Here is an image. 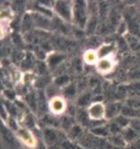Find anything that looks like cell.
Returning a JSON list of instances; mask_svg holds the SVG:
<instances>
[{
  "label": "cell",
  "instance_id": "obj_1",
  "mask_svg": "<svg viewBox=\"0 0 140 149\" xmlns=\"http://www.w3.org/2000/svg\"><path fill=\"white\" fill-rule=\"evenodd\" d=\"M74 17L77 24L83 27L86 22V12L83 2H76L74 7Z\"/></svg>",
  "mask_w": 140,
  "mask_h": 149
},
{
  "label": "cell",
  "instance_id": "obj_2",
  "mask_svg": "<svg viewBox=\"0 0 140 149\" xmlns=\"http://www.w3.org/2000/svg\"><path fill=\"white\" fill-rule=\"evenodd\" d=\"M56 11L57 13L63 18L67 19L69 20L71 18V11H70V6L68 5V3L67 2H57L56 6H55Z\"/></svg>",
  "mask_w": 140,
  "mask_h": 149
},
{
  "label": "cell",
  "instance_id": "obj_3",
  "mask_svg": "<svg viewBox=\"0 0 140 149\" xmlns=\"http://www.w3.org/2000/svg\"><path fill=\"white\" fill-rule=\"evenodd\" d=\"M89 113L91 115V117L95 118V119H99L103 116L104 115V108L103 106L101 104H94L92 105L90 109H89Z\"/></svg>",
  "mask_w": 140,
  "mask_h": 149
},
{
  "label": "cell",
  "instance_id": "obj_4",
  "mask_svg": "<svg viewBox=\"0 0 140 149\" xmlns=\"http://www.w3.org/2000/svg\"><path fill=\"white\" fill-rule=\"evenodd\" d=\"M44 139L48 145H52L55 144L58 140V135L53 130L47 129L44 132Z\"/></svg>",
  "mask_w": 140,
  "mask_h": 149
},
{
  "label": "cell",
  "instance_id": "obj_5",
  "mask_svg": "<svg viewBox=\"0 0 140 149\" xmlns=\"http://www.w3.org/2000/svg\"><path fill=\"white\" fill-rule=\"evenodd\" d=\"M51 111H53L54 113L59 114L64 109V102L61 99H53L51 102Z\"/></svg>",
  "mask_w": 140,
  "mask_h": 149
},
{
  "label": "cell",
  "instance_id": "obj_6",
  "mask_svg": "<svg viewBox=\"0 0 140 149\" xmlns=\"http://www.w3.org/2000/svg\"><path fill=\"white\" fill-rule=\"evenodd\" d=\"M112 68V62L111 61L107 59H104L98 62V69L101 72H108Z\"/></svg>",
  "mask_w": 140,
  "mask_h": 149
},
{
  "label": "cell",
  "instance_id": "obj_7",
  "mask_svg": "<svg viewBox=\"0 0 140 149\" xmlns=\"http://www.w3.org/2000/svg\"><path fill=\"white\" fill-rule=\"evenodd\" d=\"M120 109H121L120 104H118V103L110 104V105H108V107H107V116H108L109 117L114 116L115 115H117V113L120 111Z\"/></svg>",
  "mask_w": 140,
  "mask_h": 149
},
{
  "label": "cell",
  "instance_id": "obj_8",
  "mask_svg": "<svg viewBox=\"0 0 140 149\" xmlns=\"http://www.w3.org/2000/svg\"><path fill=\"white\" fill-rule=\"evenodd\" d=\"M92 133L98 136H107L109 133V130L105 127H95V129L92 130Z\"/></svg>",
  "mask_w": 140,
  "mask_h": 149
},
{
  "label": "cell",
  "instance_id": "obj_9",
  "mask_svg": "<svg viewBox=\"0 0 140 149\" xmlns=\"http://www.w3.org/2000/svg\"><path fill=\"white\" fill-rule=\"evenodd\" d=\"M137 132H135V130L134 129H128V130H125V132H124V139H126V140H133L134 139H136L137 138Z\"/></svg>",
  "mask_w": 140,
  "mask_h": 149
},
{
  "label": "cell",
  "instance_id": "obj_10",
  "mask_svg": "<svg viewBox=\"0 0 140 149\" xmlns=\"http://www.w3.org/2000/svg\"><path fill=\"white\" fill-rule=\"evenodd\" d=\"M63 58L64 57H63L62 55H53V56H51V57L50 58L49 63H50L51 66L55 67L58 64H60V62L63 60Z\"/></svg>",
  "mask_w": 140,
  "mask_h": 149
},
{
  "label": "cell",
  "instance_id": "obj_11",
  "mask_svg": "<svg viewBox=\"0 0 140 149\" xmlns=\"http://www.w3.org/2000/svg\"><path fill=\"white\" fill-rule=\"evenodd\" d=\"M78 120L82 124L88 123V114L85 113V112H83V111L79 112L78 113Z\"/></svg>",
  "mask_w": 140,
  "mask_h": 149
},
{
  "label": "cell",
  "instance_id": "obj_12",
  "mask_svg": "<svg viewBox=\"0 0 140 149\" xmlns=\"http://www.w3.org/2000/svg\"><path fill=\"white\" fill-rule=\"evenodd\" d=\"M82 133V129L81 127L79 126H75V127H72L71 129V132H70V134H71V137L76 139L77 137H79Z\"/></svg>",
  "mask_w": 140,
  "mask_h": 149
},
{
  "label": "cell",
  "instance_id": "obj_13",
  "mask_svg": "<svg viewBox=\"0 0 140 149\" xmlns=\"http://www.w3.org/2000/svg\"><path fill=\"white\" fill-rule=\"evenodd\" d=\"M75 93H76V88H75V85L74 84H71V85L67 86L66 88V90H65V94L67 97H72V96H74Z\"/></svg>",
  "mask_w": 140,
  "mask_h": 149
},
{
  "label": "cell",
  "instance_id": "obj_14",
  "mask_svg": "<svg viewBox=\"0 0 140 149\" xmlns=\"http://www.w3.org/2000/svg\"><path fill=\"white\" fill-rule=\"evenodd\" d=\"M95 60H96V55L94 54V52H88L86 53V55H85V61H86V62L91 64V63H93L95 61Z\"/></svg>",
  "mask_w": 140,
  "mask_h": 149
},
{
  "label": "cell",
  "instance_id": "obj_15",
  "mask_svg": "<svg viewBox=\"0 0 140 149\" xmlns=\"http://www.w3.org/2000/svg\"><path fill=\"white\" fill-rule=\"evenodd\" d=\"M113 142L114 145L118 146H124V139L123 138H121V137H119V136H116L114 135V139H113Z\"/></svg>",
  "mask_w": 140,
  "mask_h": 149
},
{
  "label": "cell",
  "instance_id": "obj_16",
  "mask_svg": "<svg viewBox=\"0 0 140 149\" xmlns=\"http://www.w3.org/2000/svg\"><path fill=\"white\" fill-rule=\"evenodd\" d=\"M67 82H68V77H67V76H63V77H58V78L56 79V81H55L56 84L60 85V86L66 84Z\"/></svg>",
  "mask_w": 140,
  "mask_h": 149
},
{
  "label": "cell",
  "instance_id": "obj_17",
  "mask_svg": "<svg viewBox=\"0 0 140 149\" xmlns=\"http://www.w3.org/2000/svg\"><path fill=\"white\" fill-rule=\"evenodd\" d=\"M108 130H109V132H111L112 133H114V135H116L120 132V126L115 123L111 124Z\"/></svg>",
  "mask_w": 140,
  "mask_h": 149
},
{
  "label": "cell",
  "instance_id": "obj_18",
  "mask_svg": "<svg viewBox=\"0 0 140 149\" xmlns=\"http://www.w3.org/2000/svg\"><path fill=\"white\" fill-rule=\"evenodd\" d=\"M89 100H90V95H88V94H84V95H82V96L80 98L79 104L82 105V106L87 105V104H88V102H89Z\"/></svg>",
  "mask_w": 140,
  "mask_h": 149
},
{
  "label": "cell",
  "instance_id": "obj_19",
  "mask_svg": "<svg viewBox=\"0 0 140 149\" xmlns=\"http://www.w3.org/2000/svg\"><path fill=\"white\" fill-rule=\"evenodd\" d=\"M116 123L120 126V127H122V126H126L128 123H129V121L125 118V117H119L116 121Z\"/></svg>",
  "mask_w": 140,
  "mask_h": 149
},
{
  "label": "cell",
  "instance_id": "obj_20",
  "mask_svg": "<svg viewBox=\"0 0 140 149\" xmlns=\"http://www.w3.org/2000/svg\"><path fill=\"white\" fill-rule=\"evenodd\" d=\"M70 125H71V122H70L68 119H65L64 121H63V126L64 127H69Z\"/></svg>",
  "mask_w": 140,
  "mask_h": 149
},
{
  "label": "cell",
  "instance_id": "obj_21",
  "mask_svg": "<svg viewBox=\"0 0 140 149\" xmlns=\"http://www.w3.org/2000/svg\"><path fill=\"white\" fill-rule=\"evenodd\" d=\"M62 149H63V148H62Z\"/></svg>",
  "mask_w": 140,
  "mask_h": 149
}]
</instances>
